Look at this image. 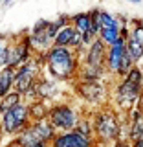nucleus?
Here are the masks:
<instances>
[{
	"instance_id": "obj_1",
	"label": "nucleus",
	"mask_w": 143,
	"mask_h": 147,
	"mask_svg": "<svg viewBox=\"0 0 143 147\" xmlns=\"http://www.w3.org/2000/svg\"><path fill=\"white\" fill-rule=\"evenodd\" d=\"M46 57V72H48L52 81H72L75 79V74L79 70V61L77 53L70 48H57L52 46L44 53Z\"/></svg>"
},
{
	"instance_id": "obj_2",
	"label": "nucleus",
	"mask_w": 143,
	"mask_h": 147,
	"mask_svg": "<svg viewBox=\"0 0 143 147\" xmlns=\"http://www.w3.org/2000/svg\"><path fill=\"white\" fill-rule=\"evenodd\" d=\"M90 121L94 136H97L101 144H114L116 140H121V121L114 109L101 107L94 114V119H90Z\"/></svg>"
},
{
	"instance_id": "obj_3",
	"label": "nucleus",
	"mask_w": 143,
	"mask_h": 147,
	"mask_svg": "<svg viewBox=\"0 0 143 147\" xmlns=\"http://www.w3.org/2000/svg\"><path fill=\"white\" fill-rule=\"evenodd\" d=\"M48 123L55 129V132H70L75 129L77 121H79V114L72 107L70 103H53L48 109Z\"/></svg>"
},
{
	"instance_id": "obj_4",
	"label": "nucleus",
	"mask_w": 143,
	"mask_h": 147,
	"mask_svg": "<svg viewBox=\"0 0 143 147\" xmlns=\"http://www.w3.org/2000/svg\"><path fill=\"white\" fill-rule=\"evenodd\" d=\"M57 26L53 24V20H39L31 28V33H28L30 39V46L33 53H46L53 46V39L57 35Z\"/></svg>"
},
{
	"instance_id": "obj_5",
	"label": "nucleus",
	"mask_w": 143,
	"mask_h": 147,
	"mask_svg": "<svg viewBox=\"0 0 143 147\" xmlns=\"http://www.w3.org/2000/svg\"><path fill=\"white\" fill-rule=\"evenodd\" d=\"M30 125V116H28V103H20L15 109L7 110L0 116V134L15 138L22 129Z\"/></svg>"
},
{
	"instance_id": "obj_6",
	"label": "nucleus",
	"mask_w": 143,
	"mask_h": 147,
	"mask_svg": "<svg viewBox=\"0 0 143 147\" xmlns=\"http://www.w3.org/2000/svg\"><path fill=\"white\" fill-rule=\"evenodd\" d=\"M6 64L13 70H17L18 66L26 64L31 59V46H30V39H28L26 33L18 35L11 44H6Z\"/></svg>"
},
{
	"instance_id": "obj_7",
	"label": "nucleus",
	"mask_w": 143,
	"mask_h": 147,
	"mask_svg": "<svg viewBox=\"0 0 143 147\" xmlns=\"http://www.w3.org/2000/svg\"><path fill=\"white\" fill-rule=\"evenodd\" d=\"M143 92L141 85H134L128 83L127 79H123L116 88V107L121 110V114H127L130 109L136 107V101L140 99Z\"/></svg>"
},
{
	"instance_id": "obj_8",
	"label": "nucleus",
	"mask_w": 143,
	"mask_h": 147,
	"mask_svg": "<svg viewBox=\"0 0 143 147\" xmlns=\"http://www.w3.org/2000/svg\"><path fill=\"white\" fill-rule=\"evenodd\" d=\"M39 77H40V70L35 66V63L30 59L26 64H22V66H18L17 70H15L13 92H17V94H20L22 98H24V94L35 85Z\"/></svg>"
},
{
	"instance_id": "obj_9",
	"label": "nucleus",
	"mask_w": 143,
	"mask_h": 147,
	"mask_svg": "<svg viewBox=\"0 0 143 147\" xmlns=\"http://www.w3.org/2000/svg\"><path fill=\"white\" fill-rule=\"evenodd\" d=\"M75 92L81 99L88 101L92 105H105L108 101V88L103 83H83L77 81L75 83Z\"/></svg>"
},
{
	"instance_id": "obj_10",
	"label": "nucleus",
	"mask_w": 143,
	"mask_h": 147,
	"mask_svg": "<svg viewBox=\"0 0 143 147\" xmlns=\"http://www.w3.org/2000/svg\"><path fill=\"white\" fill-rule=\"evenodd\" d=\"M94 144H95L94 140L77 134L75 131H70V132H57L50 147H94Z\"/></svg>"
},
{
	"instance_id": "obj_11",
	"label": "nucleus",
	"mask_w": 143,
	"mask_h": 147,
	"mask_svg": "<svg viewBox=\"0 0 143 147\" xmlns=\"http://www.w3.org/2000/svg\"><path fill=\"white\" fill-rule=\"evenodd\" d=\"M105 57H107V46L95 37V39L88 44V48H86L83 64L94 66V68H105Z\"/></svg>"
},
{
	"instance_id": "obj_12",
	"label": "nucleus",
	"mask_w": 143,
	"mask_h": 147,
	"mask_svg": "<svg viewBox=\"0 0 143 147\" xmlns=\"http://www.w3.org/2000/svg\"><path fill=\"white\" fill-rule=\"evenodd\" d=\"M125 53V40L119 37V39L114 42L112 46L107 48V57H105V70L110 74H116L119 68V63H121V57Z\"/></svg>"
},
{
	"instance_id": "obj_13",
	"label": "nucleus",
	"mask_w": 143,
	"mask_h": 147,
	"mask_svg": "<svg viewBox=\"0 0 143 147\" xmlns=\"http://www.w3.org/2000/svg\"><path fill=\"white\" fill-rule=\"evenodd\" d=\"M61 94V90H59V86H57V83L52 81V79H48V77H39L35 83V96H37V99H40V101H52L55 99L57 96Z\"/></svg>"
},
{
	"instance_id": "obj_14",
	"label": "nucleus",
	"mask_w": 143,
	"mask_h": 147,
	"mask_svg": "<svg viewBox=\"0 0 143 147\" xmlns=\"http://www.w3.org/2000/svg\"><path fill=\"white\" fill-rule=\"evenodd\" d=\"M30 131L33 132V136L37 138V140H40L42 144L50 145L52 144V140L55 138V129L48 123V119H40V121H33L30 123Z\"/></svg>"
},
{
	"instance_id": "obj_15",
	"label": "nucleus",
	"mask_w": 143,
	"mask_h": 147,
	"mask_svg": "<svg viewBox=\"0 0 143 147\" xmlns=\"http://www.w3.org/2000/svg\"><path fill=\"white\" fill-rule=\"evenodd\" d=\"M105 74H107L105 68H94V66H86V64H79L75 79L83 81V83H101Z\"/></svg>"
},
{
	"instance_id": "obj_16",
	"label": "nucleus",
	"mask_w": 143,
	"mask_h": 147,
	"mask_svg": "<svg viewBox=\"0 0 143 147\" xmlns=\"http://www.w3.org/2000/svg\"><path fill=\"white\" fill-rule=\"evenodd\" d=\"M48 105L40 99H35V101H30L28 103V116H30V123L33 121H40V119H46L48 116Z\"/></svg>"
},
{
	"instance_id": "obj_17",
	"label": "nucleus",
	"mask_w": 143,
	"mask_h": 147,
	"mask_svg": "<svg viewBox=\"0 0 143 147\" xmlns=\"http://www.w3.org/2000/svg\"><path fill=\"white\" fill-rule=\"evenodd\" d=\"M70 26L77 31V33H81L83 37H85V35H90V15H88V11L72 15L70 17Z\"/></svg>"
},
{
	"instance_id": "obj_18",
	"label": "nucleus",
	"mask_w": 143,
	"mask_h": 147,
	"mask_svg": "<svg viewBox=\"0 0 143 147\" xmlns=\"http://www.w3.org/2000/svg\"><path fill=\"white\" fill-rule=\"evenodd\" d=\"M13 81H15V70L9 66L2 68L0 70V99L13 90Z\"/></svg>"
},
{
	"instance_id": "obj_19",
	"label": "nucleus",
	"mask_w": 143,
	"mask_h": 147,
	"mask_svg": "<svg viewBox=\"0 0 143 147\" xmlns=\"http://www.w3.org/2000/svg\"><path fill=\"white\" fill-rule=\"evenodd\" d=\"M20 103H22V96L11 90L7 96H4V98L0 99V116H2V114H6L7 110L15 109L17 105H20Z\"/></svg>"
},
{
	"instance_id": "obj_20",
	"label": "nucleus",
	"mask_w": 143,
	"mask_h": 147,
	"mask_svg": "<svg viewBox=\"0 0 143 147\" xmlns=\"http://www.w3.org/2000/svg\"><path fill=\"white\" fill-rule=\"evenodd\" d=\"M125 50H127V53L130 55V59L134 61V64L141 63V59H143V46H140L132 37H127L125 39Z\"/></svg>"
},
{
	"instance_id": "obj_21",
	"label": "nucleus",
	"mask_w": 143,
	"mask_h": 147,
	"mask_svg": "<svg viewBox=\"0 0 143 147\" xmlns=\"http://www.w3.org/2000/svg\"><path fill=\"white\" fill-rule=\"evenodd\" d=\"M97 39L108 48V46H112L119 39V30L117 28H101L97 33Z\"/></svg>"
},
{
	"instance_id": "obj_22",
	"label": "nucleus",
	"mask_w": 143,
	"mask_h": 147,
	"mask_svg": "<svg viewBox=\"0 0 143 147\" xmlns=\"http://www.w3.org/2000/svg\"><path fill=\"white\" fill-rule=\"evenodd\" d=\"M73 131L77 132V134L85 136V138H90V140H94V131H92V121L88 118H79V121H77V125Z\"/></svg>"
},
{
	"instance_id": "obj_23",
	"label": "nucleus",
	"mask_w": 143,
	"mask_h": 147,
	"mask_svg": "<svg viewBox=\"0 0 143 147\" xmlns=\"http://www.w3.org/2000/svg\"><path fill=\"white\" fill-rule=\"evenodd\" d=\"M132 66H136L134 61L130 59V55L127 53V50H125V53H123V57H121V63H119V68H117V72H116V76H119L121 79H125V76L128 72H130V68Z\"/></svg>"
},
{
	"instance_id": "obj_24",
	"label": "nucleus",
	"mask_w": 143,
	"mask_h": 147,
	"mask_svg": "<svg viewBox=\"0 0 143 147\" xmlns=\"http://www.w3.org/2000/svg\"><path fill=\"white\" fill-rule=\"evenodd\" d=\"M125 79L128 83H134V85H141L143 86V70L140 68V64H136V66L130 68V72L125 76Z\"/></svg>"
},
{
	"instance_id": "obj_25",
	"label": "nucleus",
	"mask_w": 143,
	"mask_h": 147,
	"mask_svg": "<svg viewBox=\"0 0 143 147\" xmlns=\"http://www.w3.org/2000/svg\"><path fill=\"white\" fill-rule=\"evenodd\" d=\"M112 147H132V144L128 140H116L112 144Z\"/></svg>"
},
{
	"instance_id": "obj_26",
	"label": "nucleus",
	"mask_w": 143,
	"mask_h": 147,
	"mask_svg": "<svg viewBox=\"0 0 143 147\" xmlns=\"http://www.w3.org/2000/svg\"><path fill=\"white\" fill-rule=\"evenodd\" d=\"M130 144H132V147H143V134H140L134 142H130Z\"/></svg>"
},
{
	"instance_id": "obj_27",
	"label": "nucleus",
	"mask_w": 143,
	"mask_h": 147,
	"mask_svg": "<svg viewBox=\"0 0 143 147\" xmlns=\"http://www.w3.org/2000/svg\"><path fill=\"white\" fill-rule=\"evenodd\" d=\"M6 147H20V145H18V142L15 140V138H11V142H9V144H7Z\"/></svg>"
},
{
	"instance_id": "obj_28",
	"label": "nucleus",
	"mask_w": 143,
	"mask_h": 147,
	"mask_svg": "<svg viewBox=\"0 0 143 147\" xmlns=\"http://www.w3.org/2000/svg\"><path fill=\"white\" fill-rule=\"evenodd\" d=\"M4 44H6V37H4V35H0V52H2Z\"/></svg>"
},
{
	"instance_id": "obj_29",
	"label": "nucleus",
	"mask_w": 143,
	"mask_h": 147,
	"mask_svg": "<svg viewBox=\"0 0 143 147\" xmlns=\"http://www.w3.org/2000/svg\"><path fill=\"white\" fill-rule=\"evenodd\" d=\"M140 26H141V28H143V18H140Z\"/></svg>"
},
{
	"instance_id": "obj_30",
	"label": "nucleus",
	"mask_w": 143,
	"mask_h": 147,
	"mask_svg": "<svg viewBox=\"0 0 143 147\" xmlns=\"http://www.w3.org/2000/svg\"><path fill=\"white\" fill-rule=\"evenodd\" d=\"M141 63H143V59H141ZM140 68H141V70H143V66H140Z\"/></svg>"
},
{
	"instance_id": "obj_31",
	"label": "nucleus",
	"mask_w": 143,
	"mask_h": 147,
	"mask_svg": "<svg viewBox=\"0 0 143 147\" xmlns=\"http://www.w3.org/2000/svg\"><path fill=\"white\" fill-rule=\"evenodd\" d=\"M141 94H143V92H141Z\"/></svg>"
},
{
	"instance_id": "obj_32",
	"label": "nucleus",
	"mask_w": 143,
	"mask_h": 147,
	"mask_svg": "<svg viewBox=\"0 0 143 147\" xmlns=\"http://www.w3.org/2000/svg\"><path fill=\"white\" fill-rule=\"evenodd\" d=\"M0 136H2V134H0Z\"/></svg>"
}]
</instances>
